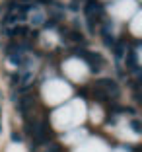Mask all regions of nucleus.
<instances>
[{
  "label": "nucleus",
  "instance_id": "nucleus-8",
  "mask_svg": "<svg viewBox=\"0 0 142 152\" xmlns=\"http://www.w3.org/2000/svg\"><path fill=\"white\" fill-rule=\"evenodd\" d=\"M39 2H45V0H39Z\"/></svg>",
  "mask_w": 142,
  "mask_h": 152
},
{
  "label": "nucleus",
  "instance_id": "nucleus-1",
  "mask_svg": "<svg viewBox=\"0 0 142 152\" xmlns=\"http://www.w3.org/2000/svg\"><path fill=\"white\" fill-rule=\"evenodd\" d=\"M98 86H99V88H103L109 96L113 94L115 98L119 96V88H117V84H115L113 80H109V78H103V80H99V82H98Z\"/></svg>",
  "mask_w": 142,
  "mask_h": 152
},
{
  "label": "nucleus",
  "instance_id": "nucleus-4",
  "mask_svg": "<svg viewBox=\"0 0 142 152\" xmlns=\"http://www.w3.org/2000/svg\"><path fill=\"white\" fill-rule=\"evenodd\" d=\"M123 53H125V45H123V43H117V47H115V55H117V58L123 57Z\"/></svg>",
  "mask_w": 142,
  "mask_h": 152
},
{
  "label": "nucleus",
  "instance_id": "nucleus-7",
  "mask_svg": "<svg viewBox=\"0 0 142 152\" xmlns=\"http://www.w3.org/2000/svg\"><path fill=\"white\" fill-rule=\"evenodd\" d=\"M12 140H14V142H20L22 139H20V134H16V133H14V134H12Z\"/></svg>",
  "mask_w": 142,
  "mask_h": 152
},
{
  "label": "nucleus",
  "instance_id": "nucleus-3",
  "mask_svg": "<svg viewBox=\"0 0 142 152\" xmlns=\"http://www.w3.org/2000/svg\"><path fill=\"white\" fill-rule=\"evenodd\" d=\"M130 127H133L134 133H142V125H140V121H138V119H134L133 123H130Z\"/></svg>",
  "mask_w": 142,
  "mask_h": 152
},
{
  "label": "nucleus",
  "instance_id": "nucleus-5",
  "mask_svg": "<svg viewBox=\"0 0 142 152\" xmlns=\"http://www.w3.org/2000/svg\"><path fill=\"white\" fill-rule=\"evenodd\" d=\"M43 14H39V12H37L35 14V20H31V22H33V23H35V26H39V23H43Z\"/></svg>",
  "mask_w": 142,
  "mask_h": 152
},
{
  "label": "nucleus",
  "instance_id": "nucleus-6",
  "mask_svg": "<svg viewBox=\"0 0 142 152\" xmlns=\"http://www.w3.org/2000/svg\"><path fill=\"white\" fill-rule=\"evenodd\" d=\"M49 152H60V148H58L57 144H51V146H49Z\"/></svg>",
  "mask_w": 142,
  "mask_h": 152
},
{
  "label": "nucleus",
  "instance_id": "nucleus-2",
  "mask_svg": "<svg viewBox=\"0 0 142 152\" xmlns=\"http://www.w3.org/2000/svg\"><path fill=\"white\" fill-rule=\"evenodd\" d=\"M27 33V27H23V26H18V27H14L12 31H10V35H18V37H23Z\"/></svg>",
  "mask_w": 142,
  "mask_h": 152
}]
</instances>
